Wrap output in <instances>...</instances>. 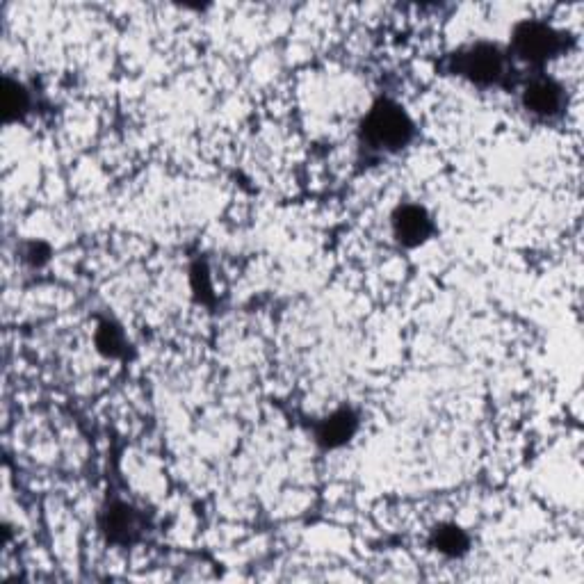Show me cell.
<instances>
[{
  "instance_id": "1",
  "label": "cell",
  "mask_w": 584,
  "mask_h": 584,
  "mask_svg": "<svg viewBox=\"0 0 584 584\" xmlns=\"http://www.w3.org/2000/svg\"><path fill=\"white\" fill-rule=\"evenodd\" d=\"M361 137L370 149L400 151L411 142L413 121L397 103L381 101L363 119Z\"/></svg>"
},
{
  "instance_id": "2",
  "label": "cell",
  "mask_w": 584,
  "mask_h": 584,
  "mask_svg": "<svg viewBox=\"0 0 584 584\" xmlns=\"http://www.w3.org/2000/svg\"><path fill=\"white\" fill-rule=\"evenodd\" d=\"M448 69L475 85H496L507 76V55L498 46L477 44L450 55Z\"/></svg>"
},
{
  "instance_id": "3",
  "label": "cell",
  "mask_w": 584,
  "mask_h": 584,
  "mask_svg": "<svg viewBox=\"0 0 584 584\" xmlns=\"http://www.w3.org/2000/svg\"><path fill=\"white\" fill-rule=\"evenodd\" d=\"M564 48V37L541 21H525L514 30V53L521 60L541 64Z\"/></svg>"
},
{
  "instance_id": "4",
  "label": "cell",
  "mask_w": 584,
  "mask_h": 584,
  "mask_svg": "<svg viewBox=\"0 0 584 584\" xmlns=\"http://www.w3.org/2000/svg\"><path fill=\"white\" fill-rule=\"evenodd\" d=\"M393 231L395 238L407 247H416L420 242H425L429 235H432L434 226L432 219H429L427 210L420 206H400L393 215Z\"/></svg>"
},
{
  "instance_id": "5",
  "label": "cell",
  "mask_w": 584,
  "mask_h": 584,
  "mask_svg": "<svg viewBox=\"0 0 584 584\" xmlns=\"http://www.w3.org/2000/svg\"><path fill=\"white\" fill-rule=\"evenodd\" d=\"M523 105L537 117H557L564 110V89L550 78H534L525 87Z\"/></svg>"
},
{
  "instance_id": "6",
  "label": "cell",
  "mask_w": 584,
  "mask_h": 584,
  "mask_svg": "<svg viewBox=\"0 0 584 584\" xmlns=\"http://www.w3.org/2000/svg\"><path fill=\"white\" fill-rule=\"evenodd\" d=\"M101 525L108 539L115 543H131L140 534V516L135 514V509L121 505V502L105 511Z\"/></svg>"
},
{
  "instance_id": "7",
  "label": "cell",
  "mask_w": 584,
  "mask_h": 584,
  "mask_svg": "<svg viewBox=\"0 0 584 584\" xmlns=\"http://www.w3.org/2000/svg\"><path fill=\"white\" fill-rule=\"evenodd\" d=\"M356 427H359V418L354 416L352 409L336 411L334 416H329L318 425V441L324 448H338V445H345L350 441Z\"/></svg>"
},
{
  "instance_id": "8",
  "label": "cell",
  "mask_w": 584,
  "mask_h": 584,
  "mask_svg": "<svg viewBox=\"0 0 584 584\" xmlns=\"http://www.w3.org/2000/svg\"><path fill=\"white\" fill-rule=\"evenodd\" d=\"M432 543L436 550H441L443 555H450V557H459L468 550V537L454 525H445L441 527V530H436Z\"/></svg>"
},
{
  "instance_id": "9",
  "label": "cell",
  "mask_w": 584,
  "mask_h": 584,
  "mask_svg": "<svg viewBox=\"0 0 584 584\" xmlns=\"http://www.w3.org/2000/svg\"><path fill=\"white\" fill-rule=\"evenodd\" d=\"M28 110V92L21 85L12 83V80H5V89H3V112L5 119H19L23 112Z\"/></svg>"
},
{
  "instance_id": "10",
  "label": "cell",
  "mask_w": 584,
  "mask_h": 584,
  "mask_svg": "<svg viewBox=\"0 0 584 584\" xmlns=\"http://www.w3.org/2000/svg\"><path fill=\"white\" fill-rule=\"evenodd\" d=\"M96 343H99L101 352L110 356H119L121 352H124V336H121V331L115 327V324H108V322L101 324Z\"/></svg>"
}]
</instances>
